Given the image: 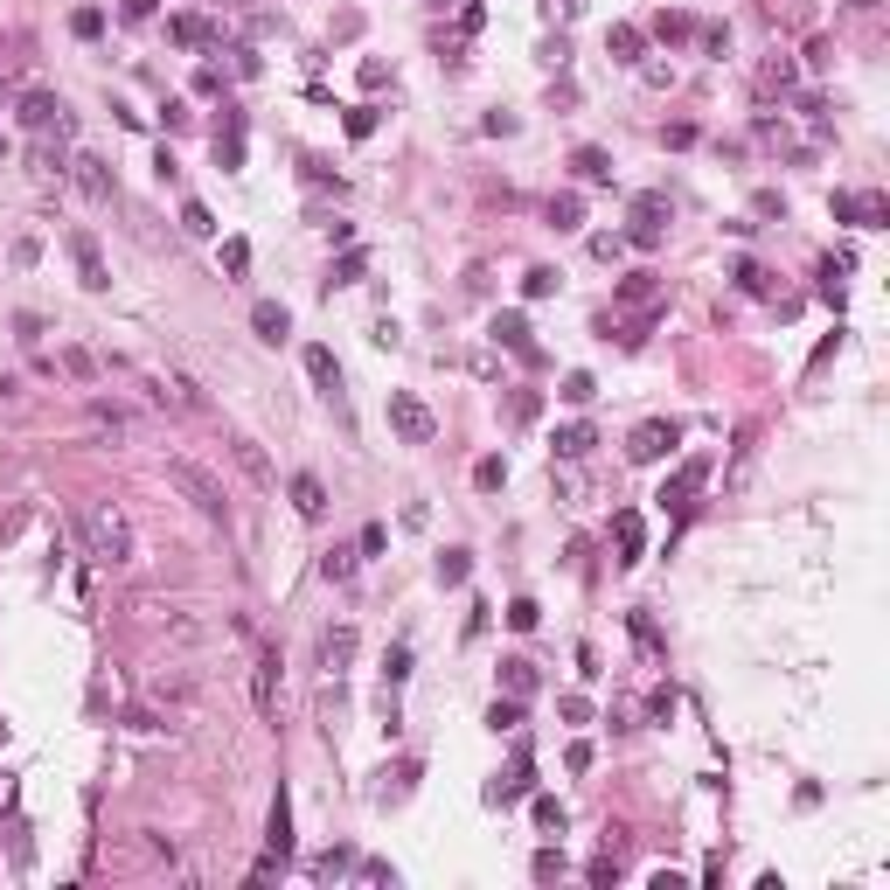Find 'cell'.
I'll return each mask as SVG.
<instances>
[{
	"instance_id": "cell-1",
	"label": "cell",
	"mask_w": 890,
	"mask_h": 890,
	"mask_svg": "<svg viewBox=\"0 0 890 890\" xmlns=\"http://www.w3.org/2000/svg\"><path fill=\"white\" fill-rule=\"evenodd\" d=\"M167 487L195 508V515H209V522H230V494H223V480L209 473V466H195V459H167Z\"/></svg>"
},
{
	"instance_id": "cell-2",
	"label": "cell",
	"mask_w": 890,
	"mask_h": 890,
	"mask_svg": "<svg viewBox=\"0 0 890 890\" xmlns=\"http://www.w3.org/2000/svg\"><path fill=\"white\" fill-rule=\"evenodd\" d=\"M84 543H91V557L112 564V571L133 564V522H126L112 501H91V508H84Z\"/></svg>"
},
{
	"instance_id": "cell-3",
	"label": "cell",
	"mask_w": 890,
	"mask_h": 890,
	"mask_svg": "<svg viewBox=\"0 0 890 890\" xmlns=\"http://www.w3.org/2000/svg\"><path fill=\"white\" fill-rule=\"evenodd\" d=\"M390 432H397L404 445H432V439H439V418H432V404H425V397L390 390Z\"/></svg>"
},
{
	"instance_id": "cell-4",
	"label": "cell",
	"mask_w": 890,
	"mask_h": 890,
	"mask_svg": "<svg viewBox=\"0 0 890 890\" xmlns=\"http://www.w3.org/2000/svg\"><path fill=\"white\" fill-rule=\"evenodd\" d=\"M675 445H682V425H668V418H647V425L626 439V459H633V466H654V459H668Z\"/></svg>"
},
{
	"instance_id": "cell-5",
	"label": "cell",
	"mask_w": 890,
	"mask_h": 890,
	"mask_svg": "<svg viewBox=\"0 0 890 890\" xmlns=\"http://www.w3.org/2000/svg\"><path fill=\"white\" fill-rule=\"evenodd\" d=\"M703 480H710V452H689V459L661 480V501H668V508H689V501L703 494Z\"/></svg>"
},
{
	"instance_id": "cell-6",
	"label": "cell",
	"mask_w": 890,
	"mask_h": 890,
	"mask_svg": "<svg viewBox=\"0 0 890 890\" xmlns=\"http://www.w3.org/2000/svg\"><path fill=\"white\" fill-rule=\"evenodd\" d=\"M661 223H668V195H661V188L633 195V230H626V237H633L640 251H654V244H661Z\"/></svg>"
},
{
	"instance_id": "cell-7",
	"label": "cell",
	"mask_w": 890,
	"mask_h": 890,
	"mask_svg": "<svg viewBox=\"0 0 890 890\" xmlns=\"http://www.w3.org/2000/svg\"><path fill=\"white\" fill-rule=\"evenodd\" d=\"M835 223L884 230V223H890V202H884V195H849V188H842V195H835Z\"/></svg>"
},
{
	"instance_id": "cell-8",
	"label": "cell",
	"mask_w": 890,
	"mask_h": 890,
	"mask_svg": "<svg viewBox=\"0 0 890 890\" xmlns=\"http://www.w3.org/2000/svg\"><path fill=\"white\" fill-rule=\"evenodd\" d=\"M279 675H286L279 647H258V682H251V696H258V717H265V724L279 717Z\"/></svg>"
},
{
	"instance_id": "cell-9",
	"label": "cell",
	"mask_w": 890,
	"mask_h": 890,
	"mask_svg": "<svg viewBox=\"0 0 890 890\" xmlns=\"http://www.w3.org/2000/svg\"><path fill=\"white\" fill-rule=\"evenodd\" d=\"M70 258H77L84 293H105V286H112V272H105V258H98V244H91V230H70Z\"/></svg>"
},
{
	"instance_id": "cell-10",
	"label": "cell",
	"mask_w": 890,
	"mask_h": 890,
	"mask_svg": "<svg viewBox=\"0 0 890 890\" xmlns=\"http://www.w3.org/2000/svg\"><path fill=\"white\" fill-rule=\"evenodd\" d=\"M230 459L244 466V480H251V487H272V480H279V473H272V459H265V445H258V439H230Z\"/></svg>"
},
{
	"instance_id": "cell-11",
	"label": "cell",
	"mask_w": 890,
	"mask_h": 890,
	"mask_svg": "<svg viewBox=\"0 0 890 890\" xmlns=\"http://www.w3.org/2000/svg\"><path fill=\"white\" fill-rule=\"evenodd\" d=\"M251 327H258V341H272V348H279V341L293 334V313H286L279 299H258V306H251Z\"/></svg>"
},
{
	"instance_id": "cell-12",
	"label": "cell",
	"mask_w": 890,
	"mask_h": 890,
	"mask_svg": "<svg viewBox=\"0 0 890 890\" xmlns=\"http://www.w3.org/2000/svg\"><path fill=\"white\" fill-rule=\"evenodd\" d=\"M265 842H272V856H293V800H286V786L272 793V821H265Z\"/></svg>"
},
{
	"instance_id": "cell-13",
	"label": "cell",
	"mask_w": 890,
	"mask_h": 890,
	"mask_svg": "<svg viewBox=\"0 0 890 890\" xmlns=\"http://www.w3.org/2000/svg\"><path fill=\"white\" fill-rule=\"evenodd\" d=\"M494 341H501V348H515L522 362H543V355H536V341H529V320H522V313H501V320H494Z\"/></svg>"
},
{
	"instance_id": "cell-14",
	"label": "cell",
	"mask_w": 890,
	"mask_h": 890,
	"mask_svg": "<svg viewBox=\"0 0 890 890\" xmlns=\"http://www.w3.org/2000/svg\"><path fill=\"white\" fill-rule=\"evenodd\" d=\"M293 508L306 515V522L327 515V487H320V473H293Z\"/></svg>"
},
{
	"instance_id": "cell-15",
	"label": "cell",
	"mask_w": 890,
	"mask_h": 890,
	"mask_svg": "<svg viewBox=\"0 0 890 890\" xmlns=\"http://www.w3.org/2000/svg\"><path fill=\"white\" fill-rule=\"evenodd\" d=\"M619 306H640V313L661 306V279H654V272H626V279H619Z\"/></svg>"
},
{
	"instance_id": "cell-16",
	"label": "cell",
	"mask_w": 890,
	"mask_h": 890,
	"mask_svg": "<svg viewBox=\"0 0 890 890\" xmlns=\"http://www.w3.org/2000/svg\"><path fill=\"white\" fill-rule=\"evenodd\" d=\"M501 696L529 703V696H536V661H522V654H515V661H501Z\"/></svg>"
},
{
	"instance_id": "cell-17",
	"label": "cell",
	"mask_w": 890,
	"mask_h": 890,
	"mask_svg": "<svg viewBox=\"0 0 890 890\" xmlns=\"http://www.w3.org/2000/svg\"><path fill=\"white\" fill-rule=\"evenodd\" d=\"M167 35H174L181 49H209V42H216V28H209L202 14H174V21H167Z\"/></svg>"
},
{
	"instance_id": "cell-18",
	"label": "cell",
	"mask_w": 890,
	"mask_h": 890,
	"mask_svg": "<svg viewBox=\"0 0 890 890\" xmlns=\"http://www.w3.org/2000/svg\"><path fill=\"white\" fill-rule=\"evenodd\" d=\"M320 661L341 675V668L355 661V626H327V640H320Z\"/></svg>"
},
{
	"instance_id": "cell-19",
	"label": "cell",
	"mask_w": 890,
	"mask_h": 890,
	"mask_svg": "<svg viewBox=\"0 0 890 890\" xmlns=\"http://www.w3.org/2000/svg\"><path fill=\"white\" fill-rule=\"evenodd\" d=\"M605 49H612L619 63H640V49H647V35H640V28H626V21H612V28H605Z\"/></svg>"
},
{
	"instance_id": "cell-20",
	"label": "cell",
	"mask_w": 890,
	"mask_h": 890,
	"mask_svg": "<svg viewBox=\"0 0 890 890\" xmlns=\"http://www.w3.org/2000/svg\"><path fill=\"white\" fill-rule=\"evenodd\" d=\"M77 181H84V195H98V202L112 195V174H105V160H98V153H77Z\"/></svg>"
},
{
	"instance_id": "cell-21",
	"label": "cell",
	"mask_w": 890,
	"mask_h": 890,
	"mask_svg": "<svg viewBox=\"0 0 890 890\" xmlns=\"http://www.w3.org/2000/svg\"><path fill=\"white\" fill-rule=\"evenodd\" d=\"M578 223H585V195H571V188L550 195V230H578Z\"/></svg>"
},
{
	"instance_id": "cell-22",
	"label": "cell",
	"mask_w": 890,
	"mask_h": 890,
	"mask_svg": "<svg viewBox=\"0 0 890 890\" xmlns=\"http://www.w3.org/2000/svg\"><path fill=\"white\" fill-rule=\"evenodd\" d=\"M571 167H578V181H612V153L605 147H578L571 153Z\"/></svg>"
},
{
	"instance_id": "cell-23",
	"label": "cell",
	"mask_w": 890,
	"mask_h": 890,
	"mask_svg": "<svg viewBox=\"0 0 890 890\" xmlns=\"http://www.w3.org/2000/svg\"><path fill=\"white\" fill-rule=\"evenodd\" d=\"M306 376L334 397V383H341V369H334V348H306Z\"/></svg>"
},
{
	"instance_id": "cell-24",
	"label": "cell",
	"mask_w": 890,
	"mask_h": 890,
	"mask_svg": "<svg viewBox=\"0 0 890 890\" xmlns=\"http://www.w3.org/2000/svg\"><path fill=\"white\" fill-rule=\"evenodd\" d=\"M91 425H98V432H112V439H126V432H133V418H126L119 404H105V397H91Z\"/></svg>"
},
{
	"instance_id": "cell-25",
	"label": "cell",
	"mask_w": 890,
	"mask_h": 890,
	"mask_svg": "<svg viewBox=\"0 0 890 890\" xmlns=\"http://www.w3.org/2000/svg\"><path fill=\"white\" fill-rule=\"evenodd\" d=\"M612 536H619V550H626L619 564H633V557H640V515H633V508H619V515H612Z\"/></svg>"
},
{
	"instance_id": "cell-26",
	"label": "cell",
	"mask_w": 890,
	"mask_h": 890,
	"mask_svg": "<svg viewBox=\"0 0 890 890\" xmlns=\"http://www.w3.org/2000/svg\"><path fill=\"white\" fill-rule=\"evenodd\" d=\"M355 557H362V550H341V543H334V550L320 557V578H327V585H341V578H355Z\"/></svg>"
},
{
	"instance_id": "cell-27",
	"label": "cell",
	"mask_w": 890,
	"mask_h": 890,
	"mask_svg": "<svg viewBox=\"0 0 890 890\" xmlns=\"http://www.w3.org/2000/svg\"><path fill=\"white\" fill-rule=\"evenodd\" d=\"M529 793V751H515V765H508V779L494 786V800H522Z\"/></svg>"
},
{
	"instance_id": "cell-28",
	"label": "cell",
	"mask_w": 890,
	"mask_h": 890,
	"mask_svg": "<svg viewBox=\"0 0 890 890\" xmlns=\"http://www.w3.org/2000/svg\"><path fill=\"white\" fill-rule=\"evenodd\" d=\"M592 445H598L592 425H564V432H557V452H564V459H585Z\"/></svg>"
},
{
	"instance_id": "cell-29",
	"label": "cell",
	"mask_w": 890,
	"mask_h": 890,
	"mask_svg": "<svg viewBox=\"0 0 890 890\" xmlns=\"http://www.w3.org/2000/svg\"><path fill=\"white\" fill-rule=\"evenodd\" d=\"M654 35H661V42H689V35H696V21H689V14H668V7H661V14H654Z\"/></svg>"
},
{
	"instance_id": "cell-30",
	"label": "cell",
	"mask_w": 890,
	"mask_h": 890,
	"mask_svg": "<svg viewBox=\"0 0 890 890\" xmlns=\"http://www.w3.org/2000/svg\"><path fill=\"white\" fill-rule=\"evenodd\" d=\"M181 230H188V237H216V216H209L202 202H181Z\"/></svg>"
},
{
	"instance_id": "cell-31",
	"label": "cell",
	"mask_w": 890,
	"mask_h": 890,
	"mask_svg": "<svg viewBox=\"0 0 890 890\" xmlns=\"http://www.w3.org/2000/svg\"><path fill=\"white\" fill-rule=\"evenodd\" d=\"M487 724H494V731H522V703H515V696H494Z\"/></svg>"
},
{
	"instance_id": "cell-32",
	"label": "cell",
	"mask_w": 890,
	"mask_h": 890,
	"mask_svg": "<svg viewBox=\"0 0 890 890\" xmlns=\"http://www.w3.org/2000/svg\"><path fill=\"white\" fill-rule=\"evenodd\" d=\"M557 397H564V404H592V397H598V383H592V376H585V369H571Z\"/></svg>"
},
{
	"instance_id": "cell-33",
	"label": "cell",
	"mask_w": 890,
	"mask_h": 890,
	"mask_svg": "<svg viewBox=\"0 0 890 890\" xmlns=\"http://www.w3.org/2000/svg\"><path fill=\"white\" fill-rule=\"evenodd\" d=\"M223 272H230V279H244V272H251V244H244V237H230V244H223Z\"/></svg>"
},
{
	"instance_id": "cell-34",
	"label": "cell",
	"mask_w": 890,
	"mask_h": 890,
	"mask_svg": "<svg viewBox=\"0 0 890 890\" xmlns=\"http://www.w3.org/2000/svg\"><path fill=\"white\" fill-rule=\"evenodd\" d=\"M466 571H473V564H466V550H445V557H439V585H466Z\"/></svg>"
},
{
	"instance_id": "cell-35",
	"label": "cell",
	"mask_w": 890,
	"mask_h": 890,
	"mask_svg": "<svg viewBox=\"0 0 890 890\" xmlns=\"http://www.w3.org/2000/svg\"><path fill=\"white\" fill-rule=\"evenodd\" d=\"M731 279H738V293H772V279H765L751 258H738V272H731Z\"/></svg>"
},
{
	"instance_id": "cell-36",
	"label": "cell",
	"mask_w": 890,
	"mask_h": 890,
	"mask_svg": "<svg viewBox=\"0 0 890 890\" xmlns=\"http://www.w3.org/2000/svg\"><path fill=\"white\" fill-rule=\"evenodd\" d=\"M70 28H77L84 42H98V35H105V14H98V7H77V14H70Z\"/></svg>"
},
{
	"instance_id": "cell-37",
	"label": "cell",
	"mask_w": 890,
	"mask_h": 890,
	"mask_svg": "<svg viewBox=\"0 0 890 890\" xmlns=\"http://www.w3.org/2000/svg\"><path fill=\"white\" fill-rule=\"evenodd\" d=\"M56 112H63V105H56V98H42V91H35V98H28V105H21V119H28V126H49V119H56Z\"/></svg>"
},
{
	"instance_id": "cell-38",
	"label": "cell",
	"mask_w": 890,
	"mask_h": 890,
	"mask_svg": "<svg viewBox=\"0 0 890 890\" xmlns=\"http://www.w3.org/2000/svg\"><path fill=\"white\" fill-rule=\"evenodd\" d=\"M522 293H529V299H550V293H557V272H550V265H536V272L522 279Z\"/></svg>"
},
{
	"instance_id": "cell-39",
	"label": "cell",
	"mask_w": 890,
	"mask_h": 890,
	"mask_svg": "<svg viewBox=\"0 0 890 890\" xmlns=\"http://www.w3.org/2000/svg\"><path fill=\"white\" fill-rule=\"evenodd\" d=\"M369 133H376V105H355L348 112V140H369Z\"/></svg>"
},
{
	"instance_id": "cell-40",
	"label": "cell",
	"mask_w": 890,
	"mask_h": 890,
	"mask_svg": "<svg viewBox=\"0 0 890 890\" xmlns=\"http://www.w3.org/2000/svg\"><path fill=\"white\" fill-rule=\"evenodd\" d=\"M536 619H543V612H536V598H515V605H508V626H515V633H529Z\"/></svg>"
},
{
	"instance_id": "cell-41",
	"label": "cell",
	"mask_w": 890,
	"mask_h": 890,
	"mask_svg": "<svg viewBox=\"0 0 890 890\" xmlns=\"http://www.w3.org/2000/svg\"><path fill=\"white\" fill-rule=\"evenodd\" d=\"M362 265H369V258H362V251H348V258L334 265V286H355V279H362Z\"/></svg>"
},
{
	"instance_id": "cell-42",
	"label": "cell",
	"mask_w": 890,
	"mask_h": 890,
	"mask_svg": "<svg viewBox=\"0 0 890 890\" xmlns=\"http://www.w3.org/2000/svg\"><path fill=\"white\" fill-rule=\"evenodd\" d=\"M63 369H70V376H77V383H91V376H98V362H91V355H84V348H70V355H63Z\"/></svg>"
},
{
	"instance_id": "cell-43",
	"label": "cell",
	"mask_w": 890,
	"mask_h": 890,
	"mask_svg": "<svg viewBox=\"0 0 890 890\" xmlns=\"http://www.w3.org/2000/svg\"><path fill=\"white\" fill-rule=\"evenodd\" d=\"M473 487L494 494V487H501V459H480V466H473Z\"/></svg>"
},
{
	"instance_id": "cell-44",
	"label": "cell",
	"mask_w": 890,
	"mask_h": 890,
	"mask_svg": "<svg viewBox=\"0 0 890 890\" xmlns=\"http://www.w3.org/2000/svg\"><path fill=\"white\" fill-rule=\"evenodd\" d=\"M585 877H592V884H619V856L605 849V856H598V863H592V870H585Z\"/></svg>"
},
{
	"instance_id": "cell-45",
	"label": "cell",
	"mask_w": 890,
	"mask_h": 890,
	"mask_svg": "<svg viewBox=\"0 0 890 890\" xmlns=\"http://www.w3.org/2000/svg\"><path fill=\"white\" fill-rule=\"evenodd\" d=\"M383 675H390V689H397V682L411 675V654H404V647H390V661H383Z\"/></svg>"
},
{
	"instance_id": "cell-46",
	"label": "cell",
	"mask_w": 890,
	"mask_h": 890,
	"mask_svg": "<svg viewBox=\"0 0 890 890\" xmlns=\"http://www.w3.org/2000/svg\"><path fill=\"white\" fill-rule=\"evenodd\" d=\"M536 828H564V807H557V800H550V793H543V800H536Z\"/></svg>"
},
{
	"instance_id": "cell-47",
	"label": "cell",
	"mask_w": 890,
	"mask_h": 890,
	"mask_svg": "<svg viewBox=\"0 0 890 890\" xmlns=\"http://www.w3.org/2000/svg\"><path fill=\"white\" fill-rule=\"evenodd\" d=\"M557 870H564V856H557V849H543V856H536V884H550Z\"/></svg>"
},
{
	"instance_id": "cell-48",
	"label": "cell",
	"mask_w": 890,
	"mask_h": 890,
	"mask_svg": "<svg viewBox=\"0 0 890 890\" xmlns=\"http://www.w3.org/2000/svg\"><path fill=\"white\" fill-rule=\"evenodd\" d=\"M119 14H126V21H147V14H153V0H119Z\"/></svg>"
},
{
	"instance_id": "cell-49",
	"label": "cell",
	"mask_w": 890,
	"mask_h": 890,
	"mask_svg": "<svg viewBox=\"0 0 890 890\" xmlns=\"http://www.w3.org/2000/svg\"><path fill=\"white\" fill-rule=\"evenodd\" d=\"M849 7H863V14H870V7H884V0H849Z\"/></svg>"
},
{
	"instance_id": "cell-50",
	"label": "cell",
	"mask_w": 890,
	"mask_h": 890,
	"mask_svg": "<svg viewBox=\"0 0 890 890\" xmlns=\"http://www.w3.org/2000/svg\"><path fill=\"white\" fill-rule=\"evenodd\" d=\"M439 7H445V0H439Z\"/></svg>"
}]
</instances>
